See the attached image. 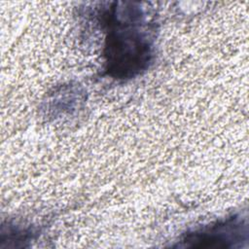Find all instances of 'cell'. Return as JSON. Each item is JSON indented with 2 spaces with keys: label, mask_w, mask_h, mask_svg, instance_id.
I'll use <instances>...</instances> for the list:
<instances>
[{
  "label": "cell",
  "mask_w": 249,
  "mask_h": 249,
  "mask_svg": "<svg viewBox=\"0 0 249 249\" xmlns=\"http://www.w3.org/2000/svg\"><path fill=\"white\" fill-rule=\"evenodd\" d=\"M248 241L247 216L236 213L183 234L180 247L241 248Z\"/></svg>",
  "instance_id": "cell-2"
},
{
  "label": "cell",
  "mask_w": 249,
  "mask_h": 249,
  "mask_svg": "<svg viewBox=\"0 0 249 249\" xmlns=\"http://www.w3.org/2000/svg\"><path fill=\"white\" fill-rule=\"evenodd\" d=\"M106 36L104 70L113 79L129 80L149 68L154 45L145 11L137 3L115 2L101 14Z\"/></svg>",
  "instance_id": "cell-1"
}]
</instances>
